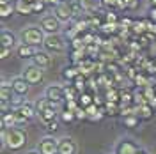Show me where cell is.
Listing matches in <instances>:
<instances>
[{
  "mask_svg": "<svg viewBox=\"0 0 156 154\" xmlns=\"http://www.w3.org/2000/svg\"><path fill=\"white\" fill-rule=\"evenodd\" d=\"M0 140L2 147H7L11 151H21L27 144V131L23 128H9V129H0Z\"/></svg>",
  "mask_w": 156,
  "mask_h": 154,
  "instance_id": "6da1fadb",
  "label": "cell"
},
{
  "mask_svg": "<svg viewBox=\"0 0 156 154\" xmlns=\"http://www.w3.org/2000/svg\"><path fill=\"white\" fill-rule=\"evenodd\" d=\"M36 112H37L39 121L44 122V124H48L50 121L58 119V114H60L58 105L51 103V101L46 99V97H41L39 101H36Z\"/></svg>",
  "mask_w": 156,
  "mask_h": 154,
  "instance_id": "7a4b0ae2",
  "label": "cell"
},
{
  "mask_svg": "<svg viewBox=\"0 0 156 154\" xmlns=\"http://www.w3.org/2000/svg\"><path fill=\"white\" fill-rule=\"evenodd\" d=\"M44 37H46V34L43 32V29L39 25H29L20 32V41L23 44H32V46H37V48L43 46Z\"/></svg>",
  "mask_w": 156,
  "mask_h": 154,
  "instance_id": "3957f363",
  "label": "cell"
},
{
  "mask_svg": "<svg viewBox=\"0 0 156 154\" xmlns=\"http://www.w3.org/2000/svg\"><path fill=\"white\" fill-rule=\"evenodd\" d=\"M43 48L46 50L48 53H64L66 48H68V43L66 39L62 37L60 34H53V36H46L44 37V43H43Z\"/></svg>",
  "mask_w": 156,
  "mask_h": 154,
  "instance_id": "277c9868",
  "label": "cell"
},
{
  "mask_svg": "<svg viewBox=\"0 0 156 154\" xmlns=\"http://www.w3.org/2000/svg\"><path fill=\"white\" fill-rule=\"evenodd\" d=\"M60 25H62V21L55 14H44V16H41V19H39V27L43 29V32L46 36L60 34V29H62Z\"/></svg>",
  "mask_w": 156,
  "mask_h": 154,
  "instance_id": "5b68a950",
  "label": "cell"
},
{
  "mask_svg": "<svg viewBox=\"0 0 156 154\" xmlns=\"http://www.w3.org/2000/svg\"><path fill=\"white\" fill-rule=\"evenodd\" d=\"M44 97L55 105H62V103H66V89L62 85H50L44 90Z\"/></svg>",
  "mask_w": 156,
  "mask_h": 154,
  "instance_id": "8992f818",
  "label": "cell"
},
{
  "mask_svg": "<svg viewBox=\"0 0 156 154\" xmlns=\"http://www.w3.org/2000/svg\"><path fill=\"white\" fill-rule=\"evenodd\" d=\"M53 14L57 16L62 23H69L75 19V12H73V7L69 2H60L57 7H53Z\"/></svg>",
  "mask_w": 156,
  "mask_h": 154,
  "instance_id": "52a82bcc",
  "label": "cell"
},
{
  "mask_svg": "<svg viewBox=\"0 0 156 154\" xmlns=\"http://www.w3.org/2000/svg\"><path fill=\"white\" fill-rule=\"evenodd\" d=\"M21 76L25 78L30 85H36V83H41L43 82V69L37 68L36 64H30V66H27V68L23 69Z\"/></svg>",
  "mask_w": 156,
  "mask_h": 154,
  "instance_id": "ba28073f",
  "label": "cell"
},
{
  "mask_svg": "<svg viewBox=\"0 0 156 154\" xmlns=\"http://www.w3.org/2000/svg\"><path fill=\"white\" fill-rule=\"evenodd\" d=\"M37 151L41 154H58V140L53 136H44L37 144Z\"/></svg>",
  "mask_w": 156,
  "mask_h": 154,
  "instance_id": "9c48e42d",
  "label": "cell"
},
{
  "mask_svg": "<svg viewBox=\"0 0 156 154\" xmlns=\"http://www.w3.org/2000/svg\"><path fill=\"white\" fill-rule=\"evenodd\" d=\"M11 85H12V90H14V96L16 97H23L29 94L30 83L23 76H14L11 80Z\"/></svg>",
  "mask_w": 156,
  "mask_h": 154,
  "instance_id": "30bf717a",
  "label": "cell"
},
{
  "mask_svg": "<svg viewBox=\"0 0 156 154\" xmlns=\"http://www.w3.org/2000/svg\"><path fill=\"white\" fill-rule=\"evenodd\" d=\"M138 151H140V147L129 138H122L115 145V154H138Z\"/></svg>",
  "mask_w": 156,
  "mask_h": 154,
  "instance_id": "8fae6325",
  "label": "cell"
},
{
  "mask_svg": "<svg viewBox=\"0 0 156 154\" xmlns=\"http://www.w3.org/2000/svg\"><path fill=\"white\" fill-rule=\"evenodd\" d=\"M78 145L71 136H62L58 140V154H76Z\"/></svg>",
  "mask_w": 156,
  "mask_h": 154,
  "instance_id": "7c38bea8",
  "label": "cell"
},
{
  "mask_svg": "<svg viewBox=\"0 0 156 154\" xmlns=\"http://www.w3.org/2000/svg\"><path fill=\"white\" fill-rule=\"evenodd\" d=\"M51 62H53V57H51V53H48L46 50H39L37 55L32 58V64H36L41 69H48L51 66Z\"/></svg>",
  "mask_w": 156,
  "mask_h": 154,
  "instance_id": "4fadbf2b",
  "label": "cell"
},
{
  "mask_svg": "<svg viewBox=\"0 0 156 154\" xmlns=\"http://www.w3.org/2000/svg\"><path fill=\"white\" fill-rule=\"evenodd\" d=\"M0 46H5V48H14L18 46V37L14 32H11L9 29H4L2 34H0Z\"/></svg>",
  "mask_w": 156,
  "mask_h": 154,
  "instance_id": "5bb4252c",
  "label": "cell"
},
{
  "mask_svg": "<svg viewBox=\"0 0 156 154\" xmlns=\"http://www.w3.org/2000/svg\"><path fill=\"white\" fill-rule=\"evenodd\" d=\"M39 48L37 46H32V44H23V43H20L18 46H16V55H18L20 58H34L36 55H37Z\"/></svg>",
  "mask_w": 156,
  "mask_h": 154,
  "instance_id": "9a60e30c",
  "label": "cell"
},
{
  "mask_svg": "<svg viewBox=\"0 0 156 154\" xmlns=\"http://www.w3.org/2000/svg\"><path fill=\"white\" fill-rule=\"evenodd\" d=\"M16 99L14 96V90H12V85H11V82H2V85H0V101H5V103H12Z\"/></svg>",
  "mask_w": 156,
  "mask_h": 154,
  "instance_id": "2e32d148",
  "label": "cell"
},
{
  "mask_svg": "<svg viewBox=\"0 0 156 154\" xmlns=\"http://www.w3.org/2000/svg\"><path fill=\"white\" fill-rule=\"evenodd\" d=\"M80 75H82V69H80V66H76V64H71V66L62 69V78L68 80V82H75Z\"/></svg>",
  "mask_w": 156,
  "mask_h": 154,
  "instance_id": "e0dca14e",
  "label": "cell"
},
{
  "mask_svg": "<svg viewBox=\"0 0 156 154\" xmlns=\"http://www.w3.org/2000/svg\"><path fill=\"white\" fill-rule=\"evenodd\" d=\"M0 126L4 129H9V128H16L18 126V121H16V112L11 110L7 114H2V121H0Z\"/></svg>",
  "mask_w": 156,
  "mask_h": 154,
  "instance_id": "ac0fdd59",
  "label": "cell"
},
{
  "mask_svg": "<svg viewBox=\"0 0 156 154\" xmlns=\"http://www.w3.org/2000/svg\"><path fill=\"white\" fill-rule=\"evenodd\" d=\"M21 115L25 117V119H34V115H37V112H36V103H29V101H25L23 105L20 106V108H16Z\"/></svg>",
  "mask_w": 156,
  "mask_h": 154,
  "instance_id": "d6986e66",
  "label": "cell"
},
{
  "mask_svg": "<svg viewBox=\"0 0 156 154\" xmlns=\"http://www.w3.org/2000/svg\"><path fill=\"white\" fill-rule=\"evenodd\" d=\"M14 7H16V12H18V14H23V16L34 14V11H32V4L25 2V0H16V2H14Z\"/></svg>",
  "mask_w": 156,
  "mask_h": 154,
  "instance_id": "ffe728a7",
  "label": "cell"
},
{
  "mask_svg": "<svg viewBox=\"0 0 156 154\" xmlns=\"http://www.w3.org/2000/svg\"><path fill=\"white\" fill-rule=\"evenodd\" d=\"M58 121L60 122H64V124H73L76 119V114L73 112V110H68V108H64V110H60V114H58Z\"/></svg>",
  "mask_w": 156,
  "mask_h": 154,
  "instance_id": "44dd1931",
  "label": "cell"
},
{
  "mask_svg": "<svg viewBox=\"0 0 156 154\" xmlns=\"http://www.w3.org/2000/svg\"><path fill=\"white\" fill-rule=\"evenodd\" d=\"M153 115H154V108L149 105V103H147V105H140L138 106V117H140L142 121H149Z\"/></svg>",
  "mask_w": 156,
  "mask_h": 154,
  "instance_id": "7402d4cb",
  "label": "cell"
},
{
  "mask_svg": "<svg viewBox=\"0 0 156 154\" xmlns=\"http://www.w3.org/2000/svg\"><path fill=\"white\" fill-rule=\"evenodd\" d=\"M16 12V7H14V2H7V4H0V18H9L11 14Z\"/></svg>",
  "mask_w": 156,
  "mask_h": 154,
  "instance_id": "603a6c76",
  "label": "cell"
},
{
  "mask_svg": "<svg viewBox=\"0 0 156 154\" xmlns=\"http://www.w3.org/2000/svg\"><path fill=\"white\" fill-rule=\"evenodd\" d=\"M78 105L82 106V108H89L90 105H94V96L89 94V92H82L78 96Z\"/></svg>",
  "mask_w": 156,
  "mask_h": 154,
  "instance_id": "cb8c5ba5",
  "label": "cell"
},
{
  "mask_svg": "<svg viewBox=\"0 0 156 154\" xmlns=\"http://www.w3.org/2000/svg\"><path fill=\"white\" fill-rule=\"evenodd\" d=\"M71 7H73V12H75V18H80L83 12H85V7H83V2L82 0H69Z\"/></svg>",
  "mask_w": 156,
  "mask_h": 154,
  "instance_id": "d4e9b609",
  "label": "cell"
},
{
  "mask_svg": "<svg viewBox=\"0 0 156 154\" xmlns=\"http://www.w3.org/2000/svg\"><path fill=\"white\" fill-rule=\"evenodd\" d=\"M140 121H142V119H140L138 115H126V117H122V124H124V128H136Z\"/></svg>",
  "mask_w": 156,
  "mask_h": 154,
  "instance_id": "484cf974",
  "label": "cell"
},
{
  "mask_svg": "<svg viewBox=\"0 0 156 154\" xmlns=\"http://www.w3.org/2000/svg\"><path fill=\"white\" fill-rule=\"evenodd\" d=\"M103 18H105V23H114V25H119V16H117L115 11H107V12L103 14Z\"/></svg>",
  "mask_w": 156,
  "mask_h": 154,
  "instance_id": "4316f807",
  "label": "cell"
},
{
  "mask_svg": "<svg viewBox=\"0 0 156 154\" xmlns=\"http://www.w3.org/2000/svg\"><path fill=\"white\" fill-rule=\"evenodd\" d=\"M121 105L124 106H131L133 105V101H135V96L133 94H129V92H121Z\"/></svg>",
  "mask_w": 156,
  "mask_h": 154,
  "instance_id": "83f0119b",
  "label": "cell"
},
{
  "mask_svg": "<svg viewBox=\"0 0 156 154\" xmlns=\"http://www.w3.org/2000/svg\"><path fill=\"white\" fill-rule=\"evenodd\" d=\"M46 4L43 2V0H36L34 4H32V11H34V14H43L44 11H46Z\"/></svg>",
  "mask_w": 156,
  "mask_h": 154,
  "instance_id": "f1b7e54d",
  "label": "cell"
},
{
  "mask_svg": "<svg viewBox=\"0 0 156 154\" xmlns=\"http://www.w3.org/2000/svg\"><path fill=\"white\" fill-rule=\"evenodd\" d=\"M73 87L76 89L78 92H80V94H82V92H85V90H83V89H85V78H83L82 75H80V76H78L76 80L73 82Z\"/></svg>",
  "mask_w": 156,
  "mask_h": 154,
  "instance_id": "f546056e",
  "label": "cell"
},
{
  "mask_svg": "<svg viewBox=\"0 0 156 154\" xmlns=\"http://www.w3.org/2000/svg\"><path fill=\"white\" fill-rule=\"evenodd\" d=\"M44 126H46L44 129H46L48 133H55V131L58 129V126H60V121H58V119H55V121H50L48 124H44Z\"/></svg>",
  "mask_w": 156,
  "mask_h": 154,
  "instance_id": "4dcf8cb0",
  "label": "cell"
},
{
  "mask_svg": "<svg viewBox=\"0 0 156 154\" xmlns=\"http://www.w3.org/2000/svg\"><path fill=\"white\" fill-rule=\"evenodd\" d=\"M101 4L107 7V11H115L119 5V0H101Z\"/></svg>",
  "mask_w": 156,
  "mask_h": 154,
  "instance_id": "1f68e13d",
  "label": "cell"
},
{
  "mask_svg": "<svg viewBox=\"0 0 156 154\" xmlns=\"http://www.w3.org/2000/svg\"><path fill=\"white\" fill-rule=\"evenodd\" d=\"M75 114H76L78 121H85V119H89V117H87V110H85V108H82V106H78L76 110H75Z\"/></svg>",
  "mask_w": 156,
  "mask_h": 154,
  "instance_id": "d6a6232c",
  "label": "cell"
},
{
  "mask_svg": "<svg viewBox=\"0 0 156 154\" xmlns=\"http://www.w3.org/2000/svg\"><path fill=\"white\" fill-rule=\"evenodd\" d=\"M124 7L126 11H133L138 7V0H124Z\"/></svg>",
  "mask_w": 156,
  "mask_h": 154,
  "instance_id": "836d02e7",
  "label": "cell"
},
{
  "mask_svg": "<svg viewBox=\"0 0 156 154\" xmlns=\"http://www.w3.org/2000/svg\"><path fill=\"white\" fill-rule=\"evenodd\" d=\"M11 51H12L11 48H5V46H2V48H0V58H2V60H5V58L11 55Z\"/></svg>",
  "mask_w": 156,
  "mask_h": 154,
  "instance_id": "e575fe53",
  "label": "cell"
},
{
  "mask_svg": "<svg viewBox=\"0 0 156 154\" xmlns=\"http://www.w3.org/2000/svg\"><path fill=\"white\" fill-rule=\"evenodd\" d=\"M149 19L156 23V9H153V7H149Z\"/></svg>",
  "mask_w": 156,
  "mask_h": 154,
  "instance_id": "d590c367",
  "label": "cell"
},
{
  "mask_svg": "<svg viewBox=\"0 0 156 154\" xmlns=\"http://www.w3.org/2000/svg\"><path fill=\"white\" fill-rule=\"evenodd\" d=\"M149 105L153 106V108H156V96H154V97H151V99H149Z\"/></svg>",
  "mask_w": 156,
  "mask_h": 154,
  "instance_id": "8d00e7d4",
  "label": "cell"
},
{
  "mask_svg": "<svg viewBox=\"0 0 156 154\" xmlns=\"http://www.w3.org/2000/svg\"><path fill=\"white\" fill-rule=\"evenodd\" d=\"M149 7H153V9H156V0H149Z\"/></svg>",
  "mask_w": 156,
  "mask_h": 154,
  "instance_id": "74e56055",
  "label": "cell"
},
{
  "mask_svg": "<svg viewBox=\"0 0 156 154\" xmlns=\"http://www.w3.org/2000/svg\"><path fill=\"white\" fill-rule=\"evenodd\" d=\"M138 154H149V152H147L146 149H140V151H138Z\"/></svg>",
  "mask_w": 156,
  "mask_h": 154,
  "instance_id": "f35d334b",
  "label": "cell"
},
{
  "mask_svg": "<svg viewBox=\"0 0 156 154\" xmlns=\"http://www.w3.org/2000/svg\"><path fill=\"white\" fill-rule=\"evenodd\" d=\"M27 154H41V152H39V151H29Z\"/></svg>",
  "mask_w": 156,
  "mask_h": 154,
  "instance_id": "ab89813d",
  "label": "cell"
},
{
  "mask_svg": "<svg viewBox=\"0 0 156 154\" xmlns=\"http://www.w3.org/2000/svg\"><path fill=\"white\" fill-rule=\"evenodd\" d=\"M60 2H69V0H58V4H60Z\"/></svg>",
  "mask_w": 156,
  "mask_h": 154,
  "instance_id": "60d3db41",
  "label": "cell"
}]
</instances>
